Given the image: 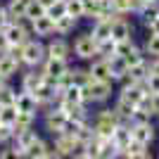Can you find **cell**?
<instances>
[{
	"label": "cell",
	"instance_id": "obj_1",
	"mask_svg": "<svg viewBox=\"0 0 159 159\" xmlns=\"http://www.w3.org/2000/svg\"><path fill=\"white\" fill-rule=\"evenodd\" d=\"M112 95V81H98V79H90L83 86V102H105L109 100Z\"/></svg>",
	"mask_w": 159,
	"mask_h": 159
},
{
	"label": "cell",
	"instance_id": "obj_2",
	"mask_svg": "<svg viewBox=\"0 0 159 159\" xmlns=\"http://www.w3.org/2000/svg\"><path fill=\"white\" fill-rule=\"evenodd\" d=\"M43 60H45V45H43L38 38H29L26 43L21 45V64L40 66Z\"/></svg>",
	"mask_w": 159,
	"mask_h": 159
},
{
	"label": "cell",
	"instance_id": "obj_3",
	"mask_svg": "<svg viewBox=\"0 0 159 159\" xmlns=\"http://www.w3.org/2000/svg\"><path fill=\"white\" fill-rule=\"evenodd\" d=\"M116 124H121L119 114L114 112V109H102V112H98V116H95L93 131H95L98 138H109Z\"/></svg>",
	"mask_w": 159,
	"mask_h": 159
},
{
	"label": "cell",
	"instance_id": "obj_4",
	"mask_svg": "<svg viewBox=\"0 0 159 159\" xmlns=\"http://www.w3.org/2000/svg\"><path fill=\"white\" fill-rule=\"evenodd\" d=\"M74 52L81 60H93L95 55H98V40L90 33H83V36H79V38L74 40Z\"/></svg>",
	"mask_w": 159,
	"mask_h": 159
},
{
	"label": "cell",
	"instance_id": "obj_5",
	"mask_svg": "<svg viewBox=\"0 0 159 159\" xmlns=\"http://www.w3.org/2000/svg\"><path fill=\"white\" fill-rule=\"evenodd\" d=\"M31 95H33V100H36V105H38V107L40 105H50L55 98H62L60 90L55 88V81H50V79H45L38 88H33Z\"/></svg>",
	"mask_w": 159,
	"mask_h": 159
},
{
	"label": "cell",
	"instance_id": "obj_6",
	"mask_svg": "<svg viewBox=\"0 0 159 159\" xmlns=\"http://www.w3.org/2000/svg\"><path fill=\"white\" fill-rule=\"evenodd\" d=\"M69 69V64H66V60H60V57H45L43 60V76L45 79H50V81H57L62 76V74Z\"/></svg>",
	"mask_w": 159,
	"mask_h": 159
},
{
	"label": "cell",
	"instance_id": "obj_7",
	"mask_svg": "<svg viewBox=\"0 0 159 159\" xmlns=\"http://www.w3.org/2000/svg\"><path fill=\"white\" fill-rule=\"evenodd\" d=\"M131 33H133V26L131 21H126L124 17H116L112 21V29H109V38L114 43H119V40H131Z\"/></svg>",
	"mask_w": 159,
	"mask_h": 159
},
{
	"label": "cell",
	"instance_id": "obj_8",
	"mask_svg": "<svg viewBox=\"0 0 159 159\" xmlns=\"http://www.w3.org/2000/svg\"><path fill=\"white\" fill-rule=\"evenodd\" d=\"M109 138H112L114 147H116V150H119V154H121V152H124V147L128 145V140H131V124H128V121H121V124H116Z\"/></svg>",
	"mask_w": 159,
	"mask_h": 159
},
{
	"label": "cell",
	"instance_id": "obj_9",
	"mask_svg": "<svg viewBox=\"0 0 159 159\" xmlns=\"http://www.w3.org/2000/svg\"><path fill=\"white\" fill-rule=\"evenodd\" d=\"M31 33H33V36H38V38L52 36V33H55V21H52V17L40 14V17H36V19H31Z\"/></svg>",
	"mask_w": 159,
	"mask_h": 159
},
{
	"label": "cell",
	"instance_id": "obj_10",
	"mask_svg": "<svg viewBox=\"0 0 159 159\" xmlns=\"http://www.w3.org/2000/svg\"><path fill=\"white\" fill-rule=\"evenodd\" d=\"M26 157H31V159H52V157H60V154L55 152V150L48 145L45 140L36 138V140L31 143V147L26 150Z\"/></svg>",
	"mask_w": 159,
	"mask_h": 159
},
{
	"label": "cell",
	"instance_id": "obj_11",
	"mask_svg": "<svg viewBox=\"0 0 159 159\" xmlns=\"http://www.w3.org/2000/svg\"><path fill=\"white\" fill-rule=\"evenodd\" d=\"M154 126L152 121H147V124H131V138L133 140H140V143H145V145H150L154 140Z\"/></svg>",
	"mask_w": 159,
	"mask_h": 159
},
{
	"label": "cell",
	"instance_id": "obj_12",
	"mask_svg": "<svg viewBox=\"0 0 159 159\" xmlns=\"http://www.w3.org/2000/svg\"><path fill=\"white\" fill-rule=\"evenodd\" d=\"M38 138V135H36V131H33V126H29V128H17V131H14V145L19 147L21 152H24V157H26V150L29 147H31V143L33 140Z\"/></svg>",
	"mask_w": 159,
	"mask_h": 159
},
{
	"label": "cell",
	"instance_id": "obj_13",
	"mask_svg": "<svg viewBox=\"0 0 159 159\" xmlns=\"http://www.w3.org/2000/svg\"><path fill=\"white\" fill-rule=\"evenodd\" d=\"M145 95H150V93H147V88H145V83H126L119 98L128 100V102H133V105H138Z\"/></svg>",
	"mask_w": 159,
	"mask_h": 159
},
{
	"label": "cell",
	"instance_id": "obj_14",
	"mask_svg": "<svg viewBox=\"0 0 159 159\" xmlns=\"http://www.w3.org/2000/svg\"><path fill=\"white\" fill-rule=\"evenodd\" d=\"M64 124H66V114L62 112L60 107H57V109H50V112L45 114V128L50 133H60L62 128H64Z\"/></svg>",
	"mask_w": 159,
	"mask_h": 159
},
{
	"label": "cell",
	"instance_id": "obj_15",
	"mask_svg": "<svg viewBox=\"0 0 159 159\" xmlns=\"http://www.w3.org/2000/svg\"><path fill=\"white\" fill-rule=\"evenodd\" d=\"M21 62L14 60L10 52H0V74L5 76V79H12V76H17V71H19Z\"/></svg>",
	"mask_w": 159,
	"mask_h": 159
},
{
	"label": "cell",
	"instance_id": "obj_16",
	"mask_svg": "<svg viewBox=\"0 0 159 159\" xmlns=\"http://www.w3.org/2000/svg\"><path fill=\"white\" fill-rule=\"evenodd\" d=\"M121 154H124V157H128V159H147V157H150V150H147L145 143H140V140H133V138H131Z\"/></svg>",
	"mask_w": 159,
	"mask_h": 159
},
{
	"label": "cell",
	"instance_id": "obj_17",
	"mask_svg": "<svg viewBox=\"0 0 159 159\" xmlns=\"http://www.w3.org/2000/svg\"><path fill=\"white\" fill-rule=\"evenodd\" d=\"M45 57H60V60H66L69 57V43L64 38H55L45 45Z\"/></svg>",
	"mask_w": 159,
	"mask_h": 159
},
{
	"label": "cell",
	"instance_id": "obj_18",
	"mask_svg": "<svg viewBox=\"0 0 159 159\" xmlns=\"http://www.w3.org/2000/svg\"><path fill=\"white\" fill-rule=\"evenodd\" d=\"M88 74H90V79H98V81H112L109 64H107L105 57H102V60H95L93 64H90V69H88Z\"/></svg>",
	"mask_w": 159,
	"mask_h": 159
},
{
	"label": "cell",
	"instance_id": "obj_19",
	"mask_svg": "<svg viewBox=\"0 0 159 159\" xmlns=\"http://www.w3.org/2000/svg\"><path fill=\"white\" fill-rule=\"evenodd\" d=\"M107 64H109V74H112V81H119L124 74H126L128 64L124 62V57H119V55H109V57H105Z\"/></svg>",
	"mask_w": 159,
	"mask_h": 159
},
{
	"label": "cell",
	"instance_id": "obj_20",
	"mask_svg": "<svg viewBox=\"0 0 159 159\" xmlns=\"http://www.w3.org/2000/svg\"><path fill=\"white\" fill-rule=\"evenodd\" d=\"M43 81H45L43 71H36V66H31V71H26L21 76V90H29V93H31L33 88H38Z\"/></svg>",
	"mask_w": 159,
	"mask_h": 159
},
{
	"label": "cell",
	"instance_id": "obj_21",
	"mask_svg": "<svg viewBox=\"0 0 159 159\" xmlns=\"http://www.w3.org/2000/svg\"><path fill=\"white\" fill-rule=\"evenodd\" d=\"M138 14H140V19L145 21V24L154 21L159 17V2L157 0H145V2L138 7Z\"/></svg>",
	"mask_w": 159,
	"mask_h": 159
},
{
	"label": "cell",
	"instance_id": "obj_22",
	"mask_svg": "<svg viewBox=\"0 0 159 159\" xmlns=\"http://www.w3.org/2000/svg\"><path fill=\"white\" fill-rule=\"evenodd\" d=\"M14 107L19 109V112H36V100H33V95L29 93V90H21V93H17V98H14Z\"/></svg>",
	"mask_w": 159,
	"mask_h": 159
},
{
	"label": "cell",
	"instance_id": "obj_23",
	"mask_svg": "<svg viewBox=\"0 0 159 159\" xmlns=\"http://www.w3.org/2000/svg\"><path fill=\"white\" fill-rule=\"evenodd\" d=\"M55 33H60V36H66V33H71L74 29H76V21L74 17H69V14H62V17H55Z\"/></svg>",
	"mask_w": 159,
	"mask_h": 159
},
{
	"label": "cell",
	"instance_id": "obj_24",
	"mask_svg": "<svg viewBox=\"0 0 159 159\" xmlns=\"http://www.w3.org/2000/svg\"><path fill=\"white\" fill-rule=\"evenodd\" d=\"M109 29H112V21H109V19H95L93 29H90V36L100 43V40L109 38Z\"/></svg>",
	"mask_w": 159,
	"mask_h": 159
},
{
	"label": "cell",
	"instance_id": "obj_25",
	"mask_svg": "<svg viewBox=\"0 0 159 159\" xmlns=\"http://www.w3.org/2000/svg\"><path fill=\"white\" fill-rule=\"evenodd\" d=\"M62 100H69V102H76V105H86V102H83V86L71 83L69 88L62 90Z\"/></svg>",
	"mask_w": 159,
	"mask_h": 159
},
{
	"label": "cell",
	"instance_id": "obj_26",
	"mask_svg": "<svg viewBox=\"0 0 159 159\" xmlns=\"http://www.w3.org/2000/svg\"><path fill=\"white\" fill-rule=\"evenodd\" d=\"M145 0H112L114 10L119 14H126V12H138V7L143 5Z\"/></svg>",
	"mask_w": 159,
	"mask_h": 159
},
{
	"label": "cell",
	"instance_id": "obj_27",
	"mask_svg": "<svg viewBox=\"0 0 159 159\" xmlns=\"http://www.w3.org/2000/svg\"><path fill=\"white\" fill-rule=\"evenodd\" d=\"M26 2H29V0H10V2L5 5L10 19H19V17H24V14H26Z\"/></svg>",
	"mask_w": 159,
	"mask_h": 159
},
{
	"label": "cell",
	"instance_id": "obj_28",
	"mask_svg": "<svg viewBox=\"0 0 159 159\" xmlns=\"http://www.w3.org/2000/svg\"><path fill=\"white\" fill-rule=\"evenodd\" d=\"M133 109H135V105H133V102H128V100H124V98L116 100V107H114V112L119 114L121 121H128V119H131Z\"/></svg>",
	"mask_w": 159,
	"mask_h": 159
},
{
	"label": "cell",
	"instance_id": "obj_29",
	"mask_svg": "<svg viewBox=\"0 0 159 159\" xmlns=\"http://www.w3.org/2000/svg\"><path fill=\"white\" fill-rule=\"evenodd\" d=\"M36 124V112H19L17 109V119H14V131L17 128H29Z\"/></svg>",
	"mask_w": 159,
	"mask_h": 159
},
{
	"label": "cell",
	"instance_id": "obj_30",
	"mask_svg": "<svg viewBox=\"0 0 159 159\" xmlns=\"http://www.w3.org/2000/svg\"><path fill=\"white\" fill-rule=\"evenodd\" d=\"M14 119H17V107L14 105H2L0 107V124L14 126Z\"/></svg>",
	"mask_w": 159,
	"mask_h": 159
},
{
	"label": "cell",
	"instance_id": "obj_31",
	"mask_svg": "<svg viewBox=\"0 0 159 159\" xmlns=\"http://www.w3.org/2000/svg\"><path fill=\"white\" fill-rule=\"evenodd\" d=\"M14 98H17V90H14L10 83H2V86H0V107L2 105H14Z\"/></svg>",
	"mask_w": 159,
	"mask_h": 159
},
{
	"label": "cell",
	"instance_id": "obj_32",
	"mask_svg": "<svg viewBox=\"0 0 159 159\" xmlns=\"http://www.w3.org/2000/svg\"><path fill=\"white\" fill-rule=\"evenodd\" d=\"M64 14H69L74 19H83V2H81V0H66Z\"/></svg>",
	"mask_w": 159,
	"mask_h": 159
},
{
	"label": "cell",
	"instance_id": "obj_33",
	"mask_svg": "<svg viewBox=\"0 0 159 159\" xmlns=\"http://www.w3.org/2000/svg\"><path fill=\"white\" fill-rule=\"evenodd\" d=\"M40 14H45V7L40 5L38 0H29L26 2V19H36V17H40Z\"/></svg>",
	"mask_w": 159,
	"mask_h": 159
},
{
	"label": "cell",
	"instance_id": "obj_34",
	"mask_svg": "<svg viewBox=\"0 0 159 159\" xmlns=\"http://www.w3.org/2000/svg\"><path fill=\"white\" fill-rule=\"evenodd\" d=\"M150 119H152V112L135 107V109H133V114H131V119H128V124H147Z\"/></svg>",
	"mask_w": 159,
	"mask_h": 159
},
{
	"label": "cell",
	"instance_id": "obj_35",
	"mask_svg": "<svg viewBox=\"0 0 159 159\" xmlns=\"http://www.w3.org/2000/svg\"><path fill=\"white\" fill-rule=\"evenodd\" d=\"M64 10H66V0H55L52 5L45 7V14L55 19V17H62V14H64Z\"/></svg>",
	"mask_w": 159,
	"mask_h": 159
},
{
	"label": "cell",
	"instance_id": "obj_36",
	"mask_svg": "<svg viewBox=\"0 0 159 159\" xmlns=\"http://www.w3.org/2000/svg\"><path fill=\"white\" fill-rule=\"evenodd\" d=\"M143 60H145V55H143V50H138L135 45H131V50L124 55V62H126L128 66H131V64H138V62H143Z\"/></svg>",
	"mask_w": 159,
	"mask_h": 159
},
{
	"label": "cell",
	"instance_id": "obj_37",
	"mask_svg": "<svg viewBox=\"0 0 159 159\" xmlns=\"http://www.w3.org/2000/svg\"><path fill=\"white\" fill-rule=\"evenodd\" d=\"M145 88H147V93L152 95V93H159V74H154V71H147V76H145Z\"/></svg>",
	"mask_w": 159,
	"mask_h": 159
},
{
	"label": "cell",
	"instance_id": "obj_38",
	"mask_svg": "<svg viewBox=\"0 0 159 159\" xmlns=\"http://www.w3.org/2000/svg\"><path fill=\"white\" fill-rule=\"evenodd\" d=\"M145 50H147V55L159 57V36L157 33H150V38H147V43H145Z\"/></svg>",
	"mask_w": 159,
	"mask_h": 159
},
{
	"label": "cell",
	"instance_id": "obj_39",
	"mask_svg": "<svg viewBox=\"0 0 159 159\" xmlns=\"http://www.w3.org/2000/svg\"><path fill=\"white\" fill-rule=\"evenodd\" d=\"M69 71H71V79H74L76 86H86L88 81H90V74L86 69H69Z\"/></svg>",
	"mask_w": 159,
	"mask_h": 159
},
{
	"label": "cell",
	"instance_id": "obj_40",
	"mask_svg": "<svg viewBox=\"0 0 159 159\" xmlns=\"http://www.w3.org/2000/svg\"><path fill=\"white\" fill-rule=\"evenodd\" d=\"M98 55H102V57H109V55H114V40L112 38H105L98 43Z\"/></svg>",
	"mask_w": 159,
	"mask_h": 159
},
{
	"label": "cell",
	"instance_id": "obj_41",
	"mask_svg": "<svg viewBox=\"0 0 159 159\" xmlns=\"http://www.w3.org/2000/svg\"><path fill=\"white\" fill-rule=\"evenodd\" d=\"M14 138V126H7V124H0V145H5Z\"/></svg>",
	"mask_w": 159,
	"mask_h": 159
},
{
	"label": "cell",
	"instance_id": "obj_42",
	"mask_svg": "<svg viewBox=\"0 0 159 159\" xmlns=\"http://www.w3.org/2000/svg\"><path fill=\"white\" fill-rule=\"evenodd\" d=\"M131 40H119V43H114V55H119V57H124V55L131 50Z\"/></svg>",
	"mask_w": 159,
	"mask_h": 159
},
{
	"label": "cell",
	"instance_id": "obj_43",
	"mask_svg": "<svg viewBox=\"0 0 159 159\" xmlns=\"http://www.w3.org/2000/svg\"><path fill=\"white\" fill-rule=\"evenodd\" d=\"M10 21H12V19H10V14H7V7L0 5V29H5Z\"/></svg>",
	"mask_w": 159,
	"mask_h": 159
},
{
	"label": "cell",
	"instance_id": "obj_44",
	"mask_svg": "<svg viewBox=\"0 0 159 159\" xmlns=\"http://www.w3.org/2000/svg\"><path fill=\"white\" fill-rule=\"evenodd\" d=\"M150 107H152V114H157V116H159V93L150 95Z\"/></svg>",
	"mask_w": 159,
	"mask_h": 159
},
{
	"label": "cell",
	"instance_id": "obj_45",
	"mask_svg": "<svg viewBox=\"0 0 159 159\" xmlns=\"http://www.w3.org/2000/svg\"><path fill=\"white\" fill-rule=\"evenodd\" d=\"M147 69H150V71H154V74H159V57H154V60L147 64Z\"/></svg>",
	"mask_w": 159,
	"mask_h": 159
},
{
	"label": "cell",
	"instance_id": "obj_46",
	"mask_svg": "<svg viewBox=\"0 0 159 159\" xmlns=\"http://www.w3.org/2000/svg\"><path fill=\"white\" fill-rule=\"evenodd\" d=\"M7 48H10L7 45V38H5V33L0 31V52H7Z\"/></svg>",
	"mask_w": 159,
	"mask_h": 159
},
{
	"label": "cell",
	"instance_id": "obj_47",
	"mask_svg": "<svg viewBox=\"0 0 159 159\" xmlns=\"http://www.w3.org/2000/svg\"><path fill=\"white\" fill-rule=\"evenodd\" d=\"M147 26H150V33H157V36H159V17H157L154 21H150Z\"/></svg>",
	"mask_w": 159,
	"mask_h": 159
},
{
	"label": "cell",
	"instance_id": "obj_48",
	"mask_svg": "<svg viewBox=\"0 0 159 159\" xmlns=\"http://www.w3.org/2000/svg\"><path fill=\"white\" fill-rule=\"evenodd\" d=\"M2 83H7V79L2 76V74H0V86H2Z\"/></svg>",
	"mask_w": 159,
	"mask_h": 159
},
{
	"label": "cell",
	"instance_id": "obj_49",
	"mask_svg": "<svg viewBox=\"0 0 159 159\" xmlns=\"http://www.w3.org/2000/svg\"><path fill=\"white\" fill-rule=\"evenodd\" d=\"M81 2H86V0H81Z\"/></svg>",
	"mask_w": 159,
	"mask_h": 159
}]
</instances>
